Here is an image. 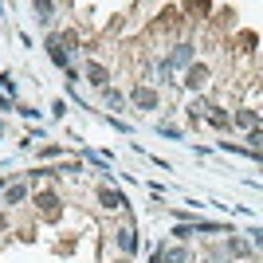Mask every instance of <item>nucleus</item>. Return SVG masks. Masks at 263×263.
Returning <instances> with one entry per match:
<instances>
[{
    "label": "nucleus",
    "mask_w": 263,
    "mask_h": 263,
    "mask_svg": "<svg viewBox=\"0 0 263 263\" xmlns=\"http://www.w3.org/2000/svg\"><path fill=\"white\" fill-rule=\"evenodd\" d=\"M102 102H106L110 110H122V114H130V110H126V95H122V90H114V87L102 90Z\"/></svg>",
    "instance_id": "nucleus-12"
},
{
    "label": "nucleus",
    "mask_w": 263,
    "mask_h": 263,
    "mask_svg": "<svg viewBox=\"0 0 263 263\" xmlns=\"http://www.w3.org/2000/svg\"><path fill=\"white\" fill-rule=\"evenodd\" d=\"M232 126H240V130H248V134L259 130V110H248V106L236 110V114H232Z\"/></svg>",
    "instance_id": "nucleus-7"
},
{
    "label": "nucleus",
    "mask_w": 263,
    "mask_h": 263,
    "mask_svg": "<svg viewBox=\"0 0 263 263\" xmlns=\"http://www.w3.org/2000/svg\"><path fill=\"white\" fill-rule=\"evenodd\" d=\"M114 243H118L122 255H138V228H134V224H122V228L114 232Z\"/></svg>",
    "instance_id": "nucleus-4"
},
{
    "label": "nucleus",
    "mask_w": 263,
    "mask_h": 263,
    "mask_svg": "<svg viewBox=\"0 0 263 263\" xmlns=\"http://www.w3.org/2000/svg\"><path fill=\"white\" fill-rule=\"evenodd\" d=\"M63 114H67V102L55 99V102H51V118H63Z\"/></svg>",
    "instance_id": "nucleus-21"
},
{
    "label": "nucleus",
    "mask_w": 263,
    "mask_h": 263,
    "mask_svg": "<svg viewBox=\"0 0 263 263\" xmlns=\"http://www.w3.org/2000/svg\"><path fill=\"white\" fill-rule=\"evenodd\" d=\"M248 236H252V248H255V252H263V228H252Z\"/></svg>",
    "instance_id": "nucleus-20"
},
{
    "label": "nucleus",
    "mask_w": 263,
    "mask_h": 263,
    "mask_svg": "<svg viewBox=\"0 0 263 263\" xmlns=\"http://www.w3.org/2000/svg\"><path fill=\"white\" fill-rule=\"evenodd\" d=\"M0 110H4V114H12V110H16V99H12V95H0Z\"/></svg>",
    "instance_id": "nucleus-22"
},
{
    "label": "nucleus",
    "mask_w": 263,
    "mask_h": 263,
    "mask_svg": "<svg viewBox=\"0 0 263 263\" xmlns=\"http://www.w3.org/2000/svg\"><path fill=\"white\" fill-rule=\"evenodd\" d=\"M228 252H232V255H240V259H243V255H252V243H243L240 236L232 232V236H228Z\"/></svg>",
    "instance_id": "nucleus-17"
},
{
    "label": "nucleus",
    "mask_w": 263,
    "mask_h": 263,
    "mask_svg": "<svg viewBox=\"0 0 263 263\" xmlns=\"http://www.w3.org/2000/svg\"><path fill=\"white\" fill-rule=\"evenodd\" d=\"M35 209L40 212H59V197H55L51 189H40V193H35Z\"/></svg>",
    "instance_id": "nucleus-11"
},
{
    "label": "nucleus",
    "mask_w": 263,
    "mask_h": 263,
    "mask_svg": "<svg viewBox=\"0 0 263 263\" xmlns=\"http://www.w3.org/2000/svg\"><path fill=\"white\" fill-rule=\"evenodd\" d=\"M20 200H28V185H24V181H12L8 189H4V204H20Z\"/></svg>",
    "instance_id": "nucleus-10"
},
{
    "label": "nucleus",
    "mask_w": 263,
    "mask_h": 263,
    "mask_svg": "<svg viewBox=\"0 0 263 263\" xmlns=\"http://www.w3.org/2000/svg\"><path fill=\"white\" fill-rule=\"evenodd\" d=\"M149 263H165V255H161V248H157L154 255H149Z\"/></svg>",
    "instance_id": "nucleus-23"
},
{
    "label": "nucleus",
    "mask_w": 263,
    "mask_h": 263,
    "mask_svg": "<svg viewBox=\"0 0 263 263\" xmlns=\"http://www.w3.org/2000/svg\"><path fill=\"white\" fill-rule=\"evenodd\" d=\"M204 122H209V126H216V130H232V110H224V106H212Z\"/></svg>",
    "instance_id": "nucleus-9"
},
{
    "label": "nucleus",
    "mask_w": 263,
    "mask_h": 263,
    "mask_svg": "<svg viewBox=\"0 0 263 263\" xmlns=\"http://www.w3.org/2000/svg\"><path fill=\"white\" fill-rule=\"evenodd\" d=\"M83 79H87L90 87H99V90L110 87V75H106V67H102L99 59H87V67H83Z\"/></svg>",
    "instance_id": "nucleus-5"
},
{
    "label": "nucleus",
    "mask_w": 263,
    "mask_h": 263,
    "mask_svg": "<svg viewBox=\"0 0 263 263\" xmlns=\"http://www.w3.org/2000/svg\"><path fill=\"white\" fill-rule=\"evenodd\" d=\"M44 47H47V55H51L55 67H63V71H71V67H75V55H71L75 47H71V40H67V35H47Z\"/></svg>",
    "instance_id": "nucleus-1"
},
{
    "label": "nucleus",
    "mask_w": 263,
    "mask_h": 263,
    "mask_svg": "<svg viewBox=\"0 0 263 263\" xmlns=\"http://www.w3.org/2000/svg\"><path fill=\"white\" fill-rule=\"evenodd\" d=\"M16 114L28 118V122H40V118H44V110H35V106H16Z\"/></svg>",
    "instance_id": "nucleus-18"
},
{
    "label": "nucleus",
    "mask_w": 263,
    "mask_h": 263,
    "mask_svg": "<svg viewBox=\"0 0 263 263\" xmlns=\"http://www.w3.org/2000/svg\"><path fill=\"white\" fill-rule=\"evenodd\" d=\"M209 110H212L209 99H193V106H189V122H193V126H197V122H204V118H209Z\"/></svg>",
    "instance_id": "nucleus-13"
},
{
    "label": "nucleus",
    "mask_w": 263,
    "mask_h": 263,
    "mask_svg": "<svg viewBox=\"0 0 263 263\" xmlns=\"http://www.w3.org/2000/svg\"><path fill=\"white\" fill-rule=\"evenodd\" d=\"M32 12H35V20H40V24H51L55 20V4H51V0H35Z\"/></svg>",
    "instance_id": "nucleus-14"
},
{
    "label": "nucleus",
    "mask_w": 263,
    "mask_h": 263,
    "mask_svg": "<svg viewBox=\"0 0 263 263\" xmlns=\"http://www.w3.org/2000/svg\"><path fill=\"white\" fill-rule=\"evenodd\" d=\"M209 79H212L209 67H204V63H193V67L185 71V79H181V83H185V90H204V87H209Z\"/></svg>",
    "instance_id": "nucleus-3"
},
{
    "label": "nucleus",
    "mask_w": 263,
    "mask_h": 263,
    "mask_svg": "<svg viewBox=\"0 0 263 263\" xmlns=\"http://www.w3.org/2000/svg\"><path fill=\"white\" fill-rule=\"evenodd\" d=\"M161 255H165V263H189L193 259L189 248H161Z\"/></svg>",
    "instance_id": "nucleus-15"
},
{
    "label": "nucleus",
    "mask_w": 263,
    "mask_h": 263,
    "mask_svg": "<svg viewBox=\"0 0 263 263\" xmlns=\"http://www.w3.org/2000/svg\"><path fill=\"white\" fill-rule=\"evenodd\" d=\"M165 59H169V67H185L189 71V67H193V44H177Z\"/></svg>",
    "instance_id": "nucleus-8"
},
{
    "label": "nucleus",
    "mask_w": 263,
    "mask_h": 263,
    "mask_svg": "<svg viewBox=\"0 0 263 263\" xmlns=\"http://www.w3.org/2000/svg\"><path fill=\"white\" fill-rule=\"evenodd\" d=\"M4 228H8V216H0V232H4Z\"/></svg>",
    "instance_id": "nucleus-24"
},
{
    "label": "nucleus",
    "mask_w": 263,
    "mask_h": 263,
    "mask_svg": "<svg viewBox=\"0 0 263 263\" xmlns=\"http://www.w3.org/2000/svg\"><path fill=\"white\" fill-rule=\"evenodd\" d=\"M130 102H134V110L142 114V110H157L161 106V95H157V87H149V83H138V87L130 90Z\"/></svg>",
    "instance_id": "nucleus-2"
},
{
    "label": "nucleus",
    "mask_w": 263,
    "mask_h": 263,
    "mask_svg": "<svg viewBox=\"0 0 263 263\" xmlns=\"http://www.w3.org/2000/svg\"><path fill=\"white\" fill-rule=\"evenodd\" d=\"M169 236H173V240H181V243H189L193 236H197V224H193V220H185V224H177Z\"/></svg>",
    "instance_id": "nucleus-16"
},
{
    "label": "nucleus",
    "mask_w": 263,
    "mask_h": 263,
    "mask_svg": "<svg viewBox=\"0 0 263 263\" xmlns=\"http://www.w3.org/2000/svg\"><path fill=\"white\" fill-rule=\"evenodd\" d=\"M157 134H161V138H181V130L169 126V122H157Z\"/></svg>",
    "instance_id": "nucleus-19"
},
{
    "label": "nucleus",
    "mask_w": 263,
    "mask_h": 263,
    "mask_svg": "<svg viewBox=\"0 0 263 263\" xmlns=\"http://www.w3.org/2000/svg\"><path fill=\"white\" fill-rule=\"evenodd\" d=\"M99 204H102V209H130V200L122 197L118 189H110V185L99 189Z\"/></svg>",
    "instance_id": "nucleus-6"
}]
</instances>
